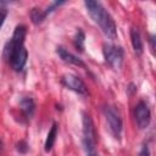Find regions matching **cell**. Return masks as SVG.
Returning a JSON list of instances; mask_svg holds the SVG:
<instances>
[{
  "instance_id": "obj_7",
  "label": "cell",
  "mask_w": 156,
  "mask_h": 156,
  "mask_svg": "<svg viewBox=\"0 0 156 156\" xmlns=\"http://www.w3.org/2000/svg\"><path fill=\"white\" fill-rule=\"evenodd\" d=\"M27 56H28V52H27V49L24 48V45L17 48L15 51L11 52V55L9 57L11 67L17 72L22 71L26 62H27Z\"/></svg>"
},
{
  "instance_id": "obj_2",
  "label": "cell",
  "mask_w": 156,
  "mask_h": 156,
  "mask_svg": "<svg viewBox=\"0 0 156 156\" xmlns=\"http://www.w3.org/2000/svg\"><path fill=\"white\" fill-rule=\"evenodd\" d=\"M104 115H105V118H106V122H107L111 134L116 139H121L123 124H122V118H121L119 112L112 106H105Z\"/></svg>"
},
{
  "instance_id": "obj_8",
  "label": "cell",
  "mask_w": 156,
  "mask_h": 156,
  "mask_svg": "<svg viewBox=\"0 0 156 156\" xmlns=\"http://www.w3.org/2000/svg\"><path fill=\"white\" fill-rule=\"evenodd\" d=\"M83 139L96 141V132L93 119L87 113H83Z\"/></svg>"
},
{
  "instance_id": "obj_17",
  "label": "cell",
  "mask_w": 156,
  "mask_h": 156,
  "mask_svg": "<svg viewBox=\"0 0 156 156\" xmlns=\"http://www.w3.org/2000/svg\"><path fill=\"white\" fill-rule=\"evenodd\" d=\"M139 156H150V150L147 147V145H144L139 152Z\"/></svg>"
},
{
  "instance_id": "obj_9",
  "label": "cell",
  "mask_w": 156,
  "mask_h": 156,
  "mask_svg": "<svg viewBox=\"0 0 156 156\" xmlns=\"http://www.w3.org/2000/svg\"><path fill=\"white\" fill-rule=\"evenodd\" d=\"M56 51H57L58 56H60L65 62L71 63V65H74V66H79V67H85V63H84L79 57H77L76 55L71 54L69 51H67V50L63 49L62 46H58Z\"/></svg>"
},
{
  "instance_id": "obj_16",
  "label": "cell",
  "mask_w": 156,
  "mask_h": 156,
  "mask_svg": "<svg viewBox=\"0 0 156 156\" xmlns=\"http://www.w3.org/2000/svg\"><path fill=\"white\" fill-rule=\"evenodd\" d=\"M17 150L22 154H26L28 151V144L24 140H21L20 143H17Z\"/></svg>"
},
{
  "instance_id": "obj_3",
  "label": "cell",
  "mask_w": 156,
  "mask_h": 156,
  "mask_svg": "<svg viewBox=\"0 0 156 156\" xmlns=\"http://www.w3.org/2000/svg\"><path fill=\"white\" fill-rule=\"evenodd\" d=\"M102 52L105 61L115 69L121 68L122 62H123V49L112 44H104L102 46Z\"/></svg>"
},
{
  "instance_id": "obj_11",
  "label": "cell",
  "mask_w": 156,
  "mask_h": 156,
  "mask_svg": "<svg viewBox=\"0 0 156 156\" xmlns=\"http://www.w3.org/2000/svg\"><path fill=\"white\" fill-rule=\"evenodd\" d=\"M20 106H21V110L24 112V115L30 118L34 113V108H35V105H34V101L33 99L30 98H23L20 102Z\"/></svg>"
},
{
  "instance_id": "obj_6",
  "label": "cell",
  "mask_w": 156,
  "mask_h": 156,
  "mask_svg": "<svg viewBox=\"0 0 156 156\" xmlns=\"http://www.w3.org/2000/svg\"><path fill=\"white\" fill-rule=\"evenodd\" d=\"M62 84L67 89H69V90H72L74 93H78V94H82V95L88 94V90H87V87H85L84 82L79 77H77L74 74L63 76L62 77Z\"/></svg>"
},
{
  "instance_id": "obj_15",
  "label": "cell",
  "mask_w": 156,
  "mask_h": 156,
  "mask_svg": "<svg viewBox=\"0 0 156 156\" xmlns=\"http://www.w3.org/2000/svg\"><path fill=\"white\" fill-rule=\"evenodd\" d=\"M84 39H85L84 32L79 28L77 30V33H76V37H74V45H76L77 50L83 51V49H84Z\"/></svg>"
},
{
  "instance_id": "obj_19",
  "label": "cell",
  "mask_w": 156,
  "mask_h": 156,
  "mask_svg": "<svg viewBox=\"0 0 156 156\" xmlns=\"http://www.w3.org/2000/svg\"><path fill=\"white\" fill-rule=\"evenodd\" d=\"M2 149V143H1V140H0V150Z\"/></svg>"
},
{
  "instance_id": "obj_10",
  "label": "cell",
  "mask_w": 156,
  "mask_h": 156,
  "mask_svg": "<svg viewBox=\"0 0 156 156\" xmlns=\"http://www.w3.org/2000/svg\"><path fill=\"white\" fill-rule=\"evenodd\" d=\"M130 39H132V45H133L134 51L138 55L143 54L144 45H143V40H141V37H140V33H139V30L136 28H132L130 29Z\"/></svg>"
},
{
  "instance_id": "obj_12",
  "label": "cell",
  "mask_w": 156,
  "mask_h": 156,
  "mask_svg": "<svg viewBox=\"0 0 156 156\" xmlns=\"http://www.w3.org/2000/svg\"><path fill=\"white\" fill-rule=\"evenodd\" d=\"M56 136H57V126H56V123H54L52 127H51V129L49 130L48 136H46V140H45L44 149H45L46 152L51 151V149H52V146H54V144H55Z\"/></svg>"
},
{
  "instance_id": "obj_5",
  "label": "cell",
  "mask_w": 156,
  "mask_h": 156,
  "mask_svg": "<svg viewBox=\"0 0 156 156\" xmlns=\"http://www.w3.org/2000/svg\"><path fill=\"white\" fill-rule=\"evenodd\" d=\"M134 118L139 129H145L149 127L151 121V112L149 106L144 101H139L134 108Z\"/></svg>"
},
{
  "instance_id": "obj_14",
  "label": "cell",
  "mask_w": 156,
  "mask_h": 156,
  "mask_svg": "<svg viewBox=\"0 0 156 156\" xmlns=\"http://www.w3.org/2000/svg\"><path fill=\"white\" fill-rule=\"evenodd\" d=\"M45 17H46V13H45V11H43V10L33 9V10L30 11V18H32V21H33L34 24L41 23V22L45 20Z\"/></svg>"
},
{
  "instance_id": "obj_1",
  "label": "cell",
  "mask_w": 156,
  "mask_h": 156,
  "mask_svg": "<svg viewBox=\"0 0 156 156\" xmlns=\"http://www.w3.org/2000/svg\"><path fill=\"white\" fill-rule=\"evenodd\" d=\"M87 11L89 12L90 17L93 18V21L101 28V30L104 32V34L113 40L117 38V28H116V23L113 21V18L111 17V15L105 10V7L94 0H87L84 2Z\"/></svg>"
},
{
  "instance_id": "obj_4",
  "label": "cell",
  "mask_w": 156,
  "mask_h": 156,
  "mask_svg": "<svg viewBox=\"0 0 156 156\" xmlns=\"http://www.w3.org/2000/svg\"><path fill=\"white\" fill-rule=\"evenodd\" d=\"M26 33H27V29H26V27L23 24H20V26L16 27L11 40L6 44V46L4 49V57L6 60H9V57H10V55H11L12 51H15L17 48H20V46L23 45L24 38H26Z\"/></svg>"
},
{
  "instance_id": "obj_13",
  "label": "cell",
  "mask_w": 156,
  "mask_h": 156,
  "mask_svg": "<svg viewBox=\"0 0 156 156\" xmlns=\"http://www.w3.org/2000/svg\"><path fill=\"white\" fill-rule=\"evenodd\" d=\"M83 146H84L87 156H99V154L96 151V141L83 139Z\"/></svg>"
},
{
  "instance_id": "obj_18",
  "label": "cell",
  "mask_w": 156,
  "mask_h": 156,
  "mask_svg": "<svg viewBox=\"0 0 156 156\" xmlns=\"http://www.w3.org/2000/svg\"><path fill=\"white\" fill-rule=\"evenodd\" d=\"M6 16H7V11H6L5 9L0 10V28H1V26L4 24V21H5V18H6Z\"/></svg>"
}]
</instances>
